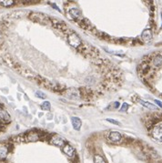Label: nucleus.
<instances>
[{"label":"nucleus","instance_id":"nucleus-17","mask_svg":"<svg viewBox=\"0 0 162 163\" xmlns=\"http://www.w3.org/2000/svg\"><path fill=\"white\" fill-rule=\"evenodd\" d=\"M94 161L95 163H107L105 159L100 155H95L94 156Z\"/></svg>","mask_w":162,"mask_h":163},{"label":"nucleus","instance_id":"nucleus-1","mask_svg":"<svg viewBox=\"0 0 162 163\" xmlns=\"http://www.w3.org/2000/svg\"><path fill=\"white\" fill-rule=\"evenodd\" d=\"M28 18L35 21V22L40 23V24L44 25H47V23L50 22V18L47 15L43 14V13H31L28 16Z\"/></svg>","mask_w":162,"mask_h":163},{"label":"nucleus","instance_id":"nucleus-22","mask_svg":"<svg viewBox=\"0 0 162 163\" xmlns=\"http://www.w3.org/2000/svg\"><path fill=\"white\" fill-rule=\"evenodd\" d=\"M129 105L127 104V103H123V105H122L121 108H120V111H126L127 108H129Z\"/></svg>","mask_w":162,"mask_h":163},{"label":"nucleus","instance_id":"nucleus-14","mask_svg":"<svg viewBox=\"0 0 162 163\" xmlns=\"http://www.w3.org/2000/svg\"><path fill=\"white\" fill-rule=\"evenodd\" d=\"M7 152H8V149H7V146H5V145H0V159L4 160V159L7 158Z\"/></svg>","mask_w":162,"mask_h":163},{"label":"nucleus","instance_id":"nucleus-11","mask_svg":"<svg viewBox=\"0 0 162 163\" xmlns=\"http://www.w3.org/2000/svg\"><path fill=\"white\" fill-rule=\"evenodd\" d=\"M152 64L156 68H159L162 66V55H157L152 58Z\"/></svg>","mask_w":162,"mask_h":163},{"label":"nucleus","instance_id":"nucleus-10","mask_svg":"<svg viewBox=\"0 0 162 163\" xmlns=\"http://www.w3.org/2000/svg\"><path fill=\"white\" fill-rule=\"evenodd\" d=\"M141 37L142 39L144 40L145 42H148V41H150L152 38V31L150 28H147L146 30H144L141 35Z\"/></svg>","mask_w":162,"mask_h":163},{"label":"nucleus","instance_id":"nucleus-4","mask_svg":"<svg viewBox=\"0 0 162 163\" xmlns=\"http://www.w3.org/2000/svg\"><path fill=\"white\" fill-rule=\"evenodd\" d=\"M151 135L152 138L155 139L158 141H161L162 142V125L155 126L151 130Z\"/></svg>","mask_w":162,"mask_h":163},{"label":"nucleus","instance_id":"nucleus-8","mask_svg":"<svg viewBox=\"0 0 162 163\" xmlns=\"http://www.w3.org/2000/svg\"><path fill=\"white\" fill-rule=\"evenodd\" d=\"M108 139L112 142H119L122 139V135L118 131H111L108 135Z\"/></svg>","mask_w":162,"mask_h":163},{"label":"nucleus","instance_id":"nucleus-6","mask_svg":"<svg viewBox=\"0 0 162 163\" xmlns=\"http://www.w3.org/2000/svg\"><path fill=\"white\" fill-rule=\"evenodd\" d=\"M62 151L70 158L74 157V155H75V149L69 144H65L64 147L62 148Z\"/></svg>","mask_w":162,"mask_h":163},{"label":"nucleus","instance_id":"nucleus-5","mask_svg":"<svg viewBox=\"0 0 162 163\" xmlns=\"http://www.w3.org/2000/svg\"><path fill=\"white\" fill-rule=\"evenodd\" d=\"M50 142L56 147L63 148L65 145V139L59 135H54L50 139Z\"/></svg>","mask_w":162,"mask_h":163},{"label":"nucleus","instance_id":"nucleus-7","mask_svg":"<svg viewBox=\"0 0 162 163\" xmlns=\"http://www.w3.org/2000/svg\"><path fill=\"white\" fill-rule=\"evenodd\" d=\"M39 139H40V136L37 131H30L26 136V140L29 142H36L39 140Z\"/></svg>","mask_w":162,"mask_h":163},{"label":"nucleus","instance_id":"nucleus-13","mask_svg":"<svg viewBox=\"0 0 162 163\" xmlns=\"http://www.w3.org/2000/svg\"><path fill=\"white\" fill-rule=\"evenodd\" d=\"M69 14L71 15L72 18H73L74 19H77V20L80 19V18H81V12L77 8H72V9H70Z\"/></svg>","mask_w":162,"mask_h":163},{"label":"nucleus","instance_id":"nucleus-18","mask_svg":"<svg viewBox=\"0 0 162 163\" xmlns=\"http://www.w3.org/2000/svg\"><path fill=\"white\" fill-rule=\"evenodd\" d=\"M24 16H25V13H23V12H14L11 14V17H12V18H15L16 19L23 18Z\"/></svg>","mask_w":162,"mask_h":163},{"label":"nucleus","instance_id":"nucleus-25","mask_svg":"<svg viewBox=\"0 0 162 163\" xmlns=\"http://www.w3.org/2000/svg\"><path fill=\"white\" fill-rule=\"evenodd\" d=\"M161 97H162V94H161Z\"/></svg>","mask_w":162,"mask_h":163},{"label":"nucleus","instance_id":"nucleus-2","mask_svg":"<svg viewBox=\"0 0 162 163\" xmlns=\"http://www.w3.org/2000/svg\"><path fill=\"white\" fill-rule=\"evenodd\" d=\"M66 40H68V44L74 47L75 49H77L82 44V40L79 36L76 33H70L66 36Z\"/></svg>","mask_w":162,"mask_h":163},{"label":"nucleus","instance_id":"nucleus-21","mask_svg":"<svg viewBox=\"0 0 162 163\" xmlns=\"http://www.w3.org/2000/svg\"><path fill=\"white\" fill-rule=\"evenodd\" d=\"M107 121H108V122H110V123H112V124H114V125H118V126H121V124L119 123L118 120H115V119H113V118H107Z\"/></svg>","mask_w":162,"mask_h":163},{"label":"nucleus","instance_id":"nucleus-12","mask_svg":"<svg viewBox=\"0 0 162 163\" xmlns=\"http://www.w3.org/2000/svg\"><path fill=\"white\" fill-rule=\"evenodd\" d=\"M0 118L4 121H9L10 120V115L5 109L0 108Z\"/></svg>","mask_w":162,"mask_h":163},{"label":"nucleus","instance_id":"nucleus-23","mask_svg":"<svg viewBox=\"0 0 162 163\" xmlns=\"http://www.w3.org/2000/svg\"><path fill=\"white\" fill-rule=\"evenodd\" d=\"M155 102L157 103V104L159 105L160 108H162V102H160V101H159V100H157V99H155Z\"/></svg>","mask_w":162,"mask_h":163},{"label":"nucleus","instance_id":"nucleus-9","mask_svg":"<svg viewBox=\"0 0 162 163\" xmlns=\"http://www.w3.org/2000/svg\"><path fill=\"white\" fill-rule=\"evenodd\" d=\"M71 121H72V126H73L74 129L80 130V128L82 126V121H81L80 118H77V117H72Z\"/></svg>","mask_w":162,"mask_h":163},{"label":"nucleus","instance_id":"nucleus-24","mask_svg":"<svg viewBox=\"0 0 162 163\" xmlns=\"http://www.w3.org/2000/svg\"><path fill=\"white\" fill-rule=\"evenodd\" d=\"M52 7H54V8H56V9H57V10L60 11V9H59V8H58V7H56V5H54V4H52Z\"/></svg>","mask_w":162,"mask_h":163},{"label":"nucleus","instance_id":"nucleus-20","mask_svg":"<svg viewBox=\"0 0 162 163\" xmlns=\"http://www.w3.org/2000/svg\"><path fill=\"white\" fill-rule=\"evenodd\" d=\"M36 96H37V97H39V99H46L47 97V95L46 94H44L43 92H41V91H37L36 92Z\"/></svg>","mask_w":162,"mask_h":163},{"label":"nucleus","instance_id":"nucleus-16","mask_svg":"<svg viewBox=\"0 0 162 163\" xmlns=\"http://www.w3.org/2000/svg\"><path fill=\"white\" fill-rule=\"evenodd\" d=\"M15 4V1L13 0H7V1H4V0H1L0 1V6L4 7H11Z\"/></svg>","mask_w":162,"mask_h":163},{"label":"nucleus","instance_id":"nucleus-3","mask_svg":"<svg viewBox=\"0 0 162 163\" xmlns=\"http://www.w3.org/2000/svg\"><path fill=\"white\" fill-rule=\"evenodd\" d=\"M65 96H66L70 99L77 100L80 99V91L76 88H69L65 91Z\"/></svg>","mask_w":162,"mask_h":163},{"label":"nucleus","instance_id":"nucleus-19","mask_svg":"<svg viewBox=\"0 0 162 163\" xmlns=\"http://www.w3.org/2000/svg\"><path fill=\"white\" fill-rule=\"evenodd\" d=\"M41 107H42V108H43L44 110H49L50 108H51V105H50V103H49L48 101H44Z\"/></svg>","mask_w":162,"mask_h":163},{"label":"nucleus","instance_id":"nucleus-15","mask_svg":"<svg viewBox=\"0 0 162 163\" xmlns=\"http://www.w3.org/2000/svg\"><path fill=\"white\" fill-rule=\"evenodd\" d=\"M137 102H139L140 104L142 105V106L146 107V108H149V109H156V108H157V107H156L155 105L151 104V103H149V102H147V101L142 100V99H140L139 97H138V99Z\"/></svg>","mask_w":162,"mask_h":163}]
</instances>
